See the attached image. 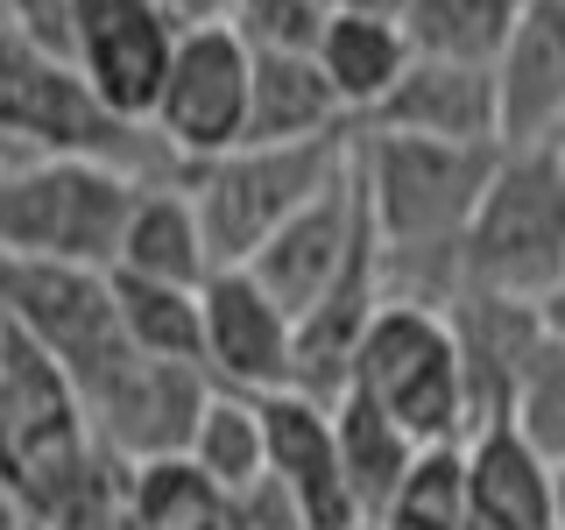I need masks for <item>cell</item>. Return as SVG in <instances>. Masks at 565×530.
<instances>
[{
  "instance_id": "obj_1",
  "label": "cell",
  "mask_w": 565,
  "mask_h": 530,
  "mask_svg": "<svg viewBox=\"0 0 565 530\" xmlns=\"http://www.w3.org/2000/svg\"><path fill=\"white\" fill-rule=\"evenodd\" d=\"M0 135H8V156H85L141 184L184 177L177 149L149 120H128L71 57H50L22 35H0Z\"/></svg>"
},
{
  "instance_id": "obj_2",
  "label": "cell",
  "mask_w": 565,
  "mask_h": 530,
  "mask_svg": "<svg viewBox=\"0 0 565 530\" xmlns=\"http://www.w3.org/2000/svg\"><path fill=\"white\" fill-rule=\"evenodd\" d=\"M141 177L85 156H8L0 163V255L120 269Z\"/></svg>"
},
{
  "instance_id": "obj_3",
  "label": "cell",
  "mask_w": 565,
  "mask_h": 530,
  "mask_svg": "<svg viewBox=\"0 0 565 530\" xmlns=\"http://www.w3.org/2000/svg\"><path fill=\"white\" fill-rule=\"evenodd\" d=\"M0 453H8L14 517H50L106 467L85 389L8 318H0Z\"/></svg>"
},
{
  "instance_id": "obj_4",
  "label": "cell",
  "mask_w": 565,
  "mask_h": 530,
  "mask_svg": "<svg viewBox=\"0 0 565 530\" xmlns=\"http://www.w3.org/2000/svg\"><path fill=\"white\" fill-rule=\"evenodd\" d=\"M353 141H361V128L326 135V141H241V149L212 156V163H184V191L205 212L220 269H247L282 234V220L305 212L353 163Z\"/></svg>"
},
{
  "instance_id": "obj_5",
  "label": "cell",
  "mask_w": 565,
  "mask_h": 530,
  "mask_svg": "<svg viewBox=\"0 0 565 530\" xmlns=\"http://www.w3.org/2000/svg\"><path fill=\"white\" fill-rule=\"evenodd\" d=\"M353 389L375 396L417 446H459V438H473V375H467V347H459V326L446 305L388 297L382 318L361 340Z\"/></svg>"
},
{
  "instance_id": "obj_6",
  "label": "cell",
  "mask_w": 565,
  "mask_h": 530,
  "mask_svg": "<svg viewBox=\"0 0 565 530\" xmlns=\"http://www.w3.org/2000/svg\"><path fill=\"white\" fill-rule=\"evenodd\" d=\"M565 276V141L502 149L481 220L467 234V290L530 297Z\"/></svg>"
},
{
  "instance_id": "obj_7",
  "label": "cell",
  "mask_w": 565,
  "mask_h": 530,
  "mask_svg": "<svg viewBox=\"0 0 565 530\" xmlns=\"http://www.w3.org/2000/svg\"><path fill=\"white\" fill-rule=\"evenodd\" d=\"M0 318L29 332L78 389L114 375L135 353L128 318H120L114 269H78V262H0Z\"/></svg>"
},
{
  "instance_id": "obj_8",
  "label": "cell",
  "mask_w": 565,
  "mask_h": 530,
  "mask_svg": "<svg viewBox=\"0 0 565 530\" xmlns=\"http://www.w3.org/2000/svg\"><path fill=\"white\" fill-rule=\"evenodd\" d=\"M220 396L212 368L199 361H156V353H128L114 375L85 389V417L106 459L120 467H149V459H184L199 424Z\"/></svg>"
},
{
  "instance_id": "obj_9",
  "label": "cell",
  "mask_w": 565,
  "mask_h": 530,
  "mask_svg": "<svg viewBox=\"0 0 565 530\" xmlns=\"http://www.w3.org/2000/svg\"><path fill=\"white\" fill-rule=\"evenodd\" d=\"M247 106H255V50L226 22H212L177 35L149 128L177 149V163H212V156L247 141Z\"/></svg>"
},
{
  "instance_id": "obj_10",
  "label": "cell",
  "mask_w": 565,
  "mask_h": 530,
  "mask_svg": "<svg viewBox=\"0 0 565 530\" xmlns=\"http://www.w3.org/2000/svg\"><path fill=\"white\" fill-rule=\"evenodd\" d=\"M375 234V212H367V184H361V141H353V163L332 177L326 191L282 220V234L262 247L247 269H255L269 290L282 297V311L305 318L332 283L347 276V262L361 255V241Z\"/></svg>"
},
{
  "instance_id": "obj_11",
  "label": "cell",
  "mask_w": 565,
  "mask_h": 530,
  "mask_svg": "<svg viewBox=\"0 0 565 530\" xmlns=\"http://www.w3.org/2000/svg\"><path fill=\"white\" fill-rule=\"evenodd\" d=\"M205 368L212 382L247 396L297 382V318L255 269H220L205 283Z\"/></svg>"
},
{
  "instance_id": "obj_12",
  "label": "cell",
  "mask_w": 565,
  "mask_h": 530,
  "mask_svg": "<svg viewBox=\"0 0 565 530\" xmlns=\"http://www.w3.org/2000/svg\"><path fill=\"white\" fill-rule=\"evenodd\" d=\"M184 22L163 0H78V71L128 120H156Z\"/></svg>"
},
{
  "instance_id": "obj_13",
  "label": "cell",
  "mask_w": 565,
  "mask_h": 530,
  "mask_svg": "<svg viewBox=\"0 0 565 530\" xmlns=\"http://www.w3.org/2000/svg\"><path fill=\"white\" fill-rule=\"evenodd\" d=\"M262 411H269V474L305 502L311 530H361L367 517L347 488L332 403L311 396V389H276V396H262Z\"/></svg>"
},
{
  "instance_id": "obj_14",
  "label": "cell",
  "mask_w": 565,
  "mask_h": 530,
  "mask_svg": "<svg viewBox=\"0 0 565 530\" xmlns=\"http://www.w3.org/2000/svg\"><path fill=\"white\" fill-rule=\"evenodd\" d=\"M367 128H396L424 141H467V149H502V71L473 57H424L403 71V85Z\"/></svg>"
},
{
  "instance_id": "obj_15",
  "label": "cell",
  "mask_w": 565,
  "mask_h": 530,
  "mask_svg": "<svg viewBox=\"0 0 565 530\" xmlns=\"http://www.w3.org/2000/svg\"><path fill=\"white\" fill-rule=\"evenodd\" d=\"M494 71H502V149L565 141V0H530Z\"/></svg>"
},
{
  "instance_id": "obj_16",
  "label": "cell",
  "mask_w": 565,
  "mask_h": 530,
  "mask_svg": "<svg viewBox=\"0 0 565 530\" xmlns=\"http://www.w3.org/2000/svg\"><path fill=\"white\" fill-rule=\"evenodd\" d=\"M473 530H558V459H544L516 424L467 438Z\"/></svg>"
},
{
  "instance_id": "obj_17",
  "label": "cell",
  "mask_w": 565,
  "mask_h": 530,
  "mask_svg": "<svg viewBox=\"0 0 565 530\" xmlns=\"http://www.w3.org/2000/svg\"><path fill=\"white\" fill-rule=\"evenodd\" d=\"M120 269L156 276V283H184V290H205V283L220 276V247H212L205 212L184 191V177L141 184V205L128 220V247H120Z\"/></svg>"
},
{
  "instance_id": "obj_18",
  "label": "cell",
  "mask_w": 565,
  "mask_h": 530,
  "mask_svg": "<svg viewBox=\"0 0 565 530\" xmlns=\"http://www.w3.org/2000/svg\"><path fill=\"white\" fill-rule=\"evenodd\" d=\"M318 64L340 85L347 114L367 128L388 106V93L403 85V71L417 64V43H411V29L388 22V14H332L326 43H318Z\"/></svg>"
},
{
  "instance_id": "obj_19",
  "label": "cell",
  "mask_w": 565,
  "mask_h": 530,
  "mask_svg": "<svg viewBox=\"0 0 565 530\" xmlns=\"http://www.w3.org/2000/svg\"><path fill=\"white\" fill-rule=\"evenodd\" d=\"M361 120L347 114L340 85L318 57H255V106H247V141H326Z\"/></svg>"
},
{
  "instance_id": "obj_20",
  "label": "cell",
  "mask_w": 565,
  "mask_h": 530,
  "mask_svg": "<svg viewBox=\"0 0 565 530\" xmlns=\"http://www.w3.org/2000/svg\"><path fill=\"white\" fill-rule=\"evenodd\" d=\"M332 417H340V459H347L353 502H361L367 523H382L388 509H396L403 481H411V467L424 459V446L382 411L375 396H361V389H347V396L332 403Z\"/></svg>"
},
{
  "instance_id": "obj_21",
  "label": "cell",
  "mask_w": 565,
  "mask_h": 530,
  "mask_svg": "<svg viewBox=\"0 0 565 530\" xmlns=\"http://www.w3.org/2000/svg\"><path fill=\"white\" fill-rule=\"evenodd\" d=\"M114 290H120V318H128L135 353H156V361H199L205 368V290L128 276V269H114Z\"/></svg>"
},
{
  "instance_id": "obj_22",
  "label": "cell",
  "mask_w": 565,
  "mask_h": 530,
  "mask_svg": "<svg viewBox=\"0 0 565 530\" xmlns=\"http://www.w3.org/2000/svg\"><path fill=\"white\" fill-rule=\"evenodd\" d=\"M530 0H411L403 29L424 57H473V64H494L509 50Z\"/></svg>"
},
{
  "instance_id": "obj_23",
  "label": "cell",
  "mask_w": 565,
  "mask_h": 530,
  "mask_svg": "<svg viewBox=\"0 0 565 530\" xmlns=\"http://www.w3.org/2000/svg\"><path fill=\"white\" fill-rule=\"evenodd\" d=\"M191 459H199L226 495L247 488V481H262V474H269V411H262V396L220 382V396H212L199 438H191Z\"/></svg>"
},
{
  "instance_id": "obj_24",
  "label": "cell",
  "mask_w": 565,
  "mask_h": 530,
  "mask_svg": "<svg viewBox=\"0 0 565 530\" xmlns=\"http://www.w3.org/2000/svg\"><path fill=\"white\" fill-rule=\"evenodd\" d=\"M382 523L396 530H473V495H467V438L459 446H424V459L411 467L396 509Z\"/></svg>"
},
{
  "instance_id": "obj_25",
  "label": "cell",
  "mask_w": 565,
  "mask_h": 530,
  "mask_svg": "<svg viewBox=\"0 0 565 530\" xmlns=\"http://www.w3.org/2000/svg\"><path fill=\"white\" fill-rule=\"evenodd\" d=\"M255 57H318L332 29V0H234V22Z\"/></svg>"
},
{
  "instance_id": "obj_26",
  "label": "cell",
  "mask_w": 565,
  "mask_h": 530,
  "mask_svg": "<svg viewBox=\"0 0 565 530\" xmlns=\"http://www.w3.org/2000/svg\"><path fill=\"white\" fill-rule=\"evenodd\" d=\"M509 424H516V432H523L544 459H558V467H565V340H552L537 361H530Z\"/></svg>"
},
{
  "instance_id": "obj_27",
  "label": "cell",
  "mask_w": 565,
  "mask_h": 530,
  "mask_svg": "<svg viewBox=\"0 0 565 530\" xmlns=\"http://www.w3.org/2000/svg\"><path fill=\"white\" fill-rule=\"evenodd\" d=\"M0 35H22L50 57L78 64V0H0Z\"/></svg>"
},
{
  "instance_id": "obj_28",
  "label": "cell",
  "mask_w": 565,
  "mask_h": 530,
  "mask_svg": "<svg viewBox=\"0 0 565 530\" xmlns=\"http://www.w3.org/2000/svg\"><path fill=\"white\" fill-rule=\"evenodd\" d=\"M226 530H311V517L276 474H262V481L226 495Z\"/></svg>"
},
{
  "instance_id": "obj_29",
  "label": "cell",
  "mask_w": 565,
  "mask_h": 530,
  "mask_svg": "<svg viewBox=\"0 0 565 530\" xmlns=\"http://www.w3.org/2000/svg\"><path fill=\"white\" fill-rule=\"evenodd\" d=\"M184 29H212V22H234V0H163Z\"/></svg>"
},
{
  "instance_id": "obj_30",
  "label": "cell",
  "mask_w": 565,
  "mask_h": 530,
  "mask_svg": "<svg viewBox=\"0 0 565 530\" xmlns=\"http://www.w3.org/2000/svg\"><path fill=\"white\" fill-rule=\"evenodd\" d=\"M537 318H544V332H552V340H565V276L537 297Z\"/></svg>"
},
{
  "instance_id": "obj_31",
  "label": "cell",
  "mask_w": 565,
  "mask_h": 530,
  "mask_svg": "<svg viewBox=\"0 0 565 530\" xmlns=\"http://www.w3.org/2000/svg\"><path fill=\"white\" fill-rule=\"evenodd\" d=\"M332 14H388V22H403L411 0H332Z\"/></svg>"
},
{
  "instance_id": "obj_32",
  "label": "cell",
  "mask_w": 565,
  "mask_h": 530,
  "mask_svg": "<svg viewBox=\"0 0 565 530\" xmlns=\"http://www.w3.org/2000/svg\"><path fill=\"white\" fill-rule=\"evenodd\" d=\"M558 530H565V467H558Z\"/></svg>"
},
{
  "instance_id": "obj_33",
  "label": "cell",
  "mask_w": 565,
  "mask_h": 530,
  "mask_svg": "<svg viewBox=\"0 0 565 530\" xmlns=\"http://www.w3.org/2000/svg\"><path fill=\"white\" fill-rule=\"evenodd\" d=\"M14 530H43V523H29V517H14Z\"/></svg>"
},
{
  "instance_id": "obj_34",
  "label": "cell",
  "mask_w": 565,
  "mask_h": 530,
  "mask_svg": "<svg viewBox=\"0 0 565 530\" xmlns=\"http://www.w3.org/2000/svg\"><path fill=\"white\" fill-rule=\"evenodd\" d=\"M361 530H396V523H361Z\"/></svg>"
}]
</instances>
